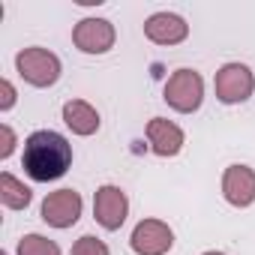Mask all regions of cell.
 I'll list each match as a JSON object with an SVG mask.
<instances>
[{
    "mask_svg": "<svg viewBox=\"0 0 255 255\" xmlns=\"http://www.w3.org/2000/svg\"><path fill=\"white\" fill-rule=\"evenodd\" d=\"M63 123L69 126V129L75 132V135H93L96 129H99V111L90 105V102H84V99H69L66 105H63Z\"/></svg>",
    "mask_w": 255,
    "mask_h": 255,
    "instance_id": "obj_12",
    "label": "cell"
},
{
    "mask_svg": "<svg viewBox=\"0 0 255 255\" xmlns=\"http://www.w3.org/2000/svg\"><path fill=\"white\" fill-rule=\"evenodd\" d=\"M129 246L135 255H165L174 246V231L162 219H141L132 228Z\"/></svg>",
    "mask_w": 255,
    "mask_h": 255,
    "instance_id": "obj_5",
    "label": "cell"
},
{
    "mask_svg": "<svg viewBox=\"0 0 255 255\" xmlns=\"http://www.w3.org/2000/svg\"><path fill=\"white\" fill-rule=\"evenodd\" d=\"M147 141H150V150L156 156H177L183 147V129L174 120L153 117L147 123Z\"/></svg>",
    "mask_w": 255,
    "mask_h": 255,
    "instance_id": "obj_11",
    "label": "cell"
},
{
    "mask_svg": "<svg viewBox=\"0 0 255 255\" xmlns=\"http://www.w3.org/2000/svg\"><path fill=\"white\" fill-rule=\"evenodd\" d=\"M81 195L75 189H57V192H48L45 201H42V219L51 225V228H72L81 216Z\"/></svg>",
    "mask_w": 255,
    "mask_h": 255,
    "instance_id": "obj_7",
    "label": "cell"
},
{
    "mask_svg": "<svg viewBox=\"0 0 255 255\" xmlns=\"http://www.w3.org/2000/svg\"><path fill=\"white\" fill-rule=\"evenodd\" d=\"M204 255H225V252H204Z\"/></svg>",
    "mask_w": 255,
    "mask_h": 255,
    "instance_id": "obj_18",
    "label": "cell"
},
{
    "mask_svg": "<svg viewBox=\"0 0 255 255\" xmlns=\"http://www.w3.org/2000/svg\"><path fill=\"white\" fill-rule=\"evenodd\" d=\"M162 99H165L174 111L192 114V111L201 108V99H204V78H201L195 69H177V72L165 81Z\"/></svg>",
    "mask_w": 255,
    "mask_h": 255,
    "instance_id": "obj_2",
    "label": "cell"
},
{
    "mask_svg": "<svg viewBox=\"0 0 255 255\" xmlns=\"http://www.w3.org/2000/svg\"><path fill=\"white\" fill-rule=\"evenodd\" d=\"M0 135H3V147H0V159H9V153L15 150V132H12L9 126L3 123V126H0Z\"/></svg>",
    "mask_w": 255,
    "mask_h": 255,
    "instance_id": "obj_16",
    "label": "cell"
},
{
    "mask_svg": "<svg viewBox=\"0 0 255 255\" xmlns=\"http://www.w3.org/2000/svg\"><path fill=\"white\" fill-rule=\"evenodd\" d=\"M0 255H6V252H0Z\"/></svg>",
    "mask_w": 255,
    "mask_h": 255,
    "instance_id": "obj_19",
    "label": "cell"
},
{
    "mask_svg": "<svg viewBox=\"0 0 255 255\" xmlns=\"http://www.w3.org/2000/svg\"><path fill=\"white\" fill-rule=\"evenodd\" d=\"M222 195L234 207H249L255 201V171L249 165H228L222 174Z\"/></svg>",
    "mask_w": 255,
    "mask_h": 255,
    "instance_id": "obj_9",
    "label": "cell"
},
{
    "mask_svg": "<svg viewBox=\"0 0 255 255\" xmlns=\"http://www.w3.org/2000/svg\"><path fill=\"white\" fill-rule=\"evenodd\" d=\"M15 69L33 87H51L60 78V60H57V54H51L48 48H39V45L18 51L15 54Z\"/></svg>",
    "mask_w": 255,
    "mask_h": 255,
    "instance_id": "obj_3",
    "label": "cell"
},
{
    "mask_svg": "<svg viewBox=\"0 0 255 255\" xmlns=\"http://www.w3.org/2000/svg\"><path fill=\"white\" fill-rule=\"evenodd\" d=\"M72 255H108V246H105V240H99L93 234H84V237L75 240Z\"/></svg>",
    "mask_w": 255,
    "mask_h": 255,
    "instance_id": "obj_15",
    "label": "cell"
},
{
    "mask_svg": "<svg viewBox=\"0 0 255 255\" xmlns=\"http://www.w3.org/2000/svg\"><path fill=\"white\" fill-rule=\"evenodd\" d=\"M72 42L84 54H105L114 45V24L108 18H84L75 24Z\"/></svg>",
    "mask_w": 255,
    "mask_h": 255,
    "instance_id": "obj_8",
    "label": "cell"
},
{
    "mask_svg": "<svg viewBox=\"0 0 255 255\" xmlns=\"http://www.w3.org/2000/svg\"><path fill=\"white\" fill-rule=\"evenodd\" d=\"M18 255H60V246L42 234H27L18 240Z\"/></svg>",
    "mask_w": 255,
    "mask_h": 255,
    "instance_id": "obj_14",
    "label": "cell"
},
{
    "mask_svg": "<svg viewBox=\"0 0 255 255\" xmlns=\"http://www.w3.org/2000/svg\"><path fill=\"white\" fill-rule=\"evenodd\" d=\"M126 213H129V198L120 186H99L93 195V216L105 231H117L126 222Z\"/></svg>",
    "mask_w": 255,
    "mask_h": 255,
    "instance_id": "obj_6",
    "label": "cell"
},
{
    "mask_svg": "<svg viewBox=\"0 0 255 255\" xmlns=\"http://www.w3.org/2000/svg\"><path fill=\"white\" fill-rule=\"evenodd\" d=\"M30 198H33L30 186H24V183H21L18 177H12L9 171L0 174V201H3V207H9V210H24V207L30 204Z\"/></svg>",
    "mask_w": 255,
    "mask_h": 255,
    "instance_id": "obj_13",
    "label": "cell"
},
{
    "mask_svg": "<svg viewBox=\"0 0 255 255\" xmlns=\"http://www.w3.org/2000/svg\"><path fill=\"white\" fill-rule=\"evenodd\" d=\"M213 87H216V99L225 102V105H237V102H246L255 90V75L246 63H225L216 78H213Z\"/></svg>",
    "mask_w": 255,
    "mask_h": 255,
    "instance_id": "obj_4",
    "label": "cell"
},
{
    "mask_svg": "<svg viewBox=\"0 0 255 255\" xmlns=\"http://www.w3.org/2000/svg\"><path fill=\"white\" fill-rule=\"evenodd\" d=\"M144 36L156 45H177L189 36V24L174 12H156L144 21Z\"/></svg>",
    "mask_w": 255,
    "mask_h": 255,
    "instance_id": "obj_10",
    "label": "cell"
},
{
    "mask_svg": "<svg viewBox=\"0 0 255 255\" xmlns=\"http://www.w3.org/2000/svg\"><path fill=\"white\" fill-rule=\"evenodd\" d=\"M69 165H72V144L60 132L36 129V132L27 135L21 168L27 171L30 180H36V183L57 180V177H63L69 171Z\"/></svg>",
    "mask_w": 255,
    "mask_h": 255,
    "instance_id": "obj_1",
    "label": "cell"
},
{
    "mask_svg": "<svg viewBox=\"0 0 255 255\" xmlns=\"http://www.w3.org/2000/svg\"><path fill=\"white\" fill-rule=\"evenodd\" d=\"M0 111H9L12 105H15V87L9 84V81H0Z\"/></svg>",
    "mask_w": 255,
    "mask_h": 255,
    "instance_id": "obj_17",
    "label": "cell"
}]
</instances>
